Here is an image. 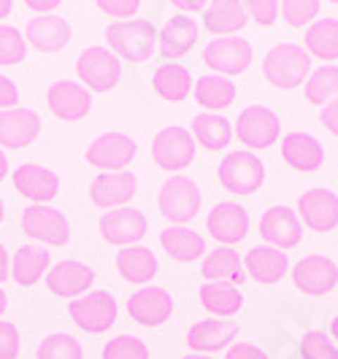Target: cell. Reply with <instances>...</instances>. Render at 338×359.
Returning a JSON list of instances; mask_svg holds the SVG:
<instances>
[{
	"instance_id": "obj_1",
	"label": "cell",
	"mask_w": 338,
	"mask_h": 359,
	"mask_svg": "<svg viewBox=\"0 0 338 359\" xmlns=\"http://www.w3.org/2000/svg\"><path fill=\"white\" fill-rule=\"evenodd\" d=\"M308 71H311V57L295 43H279L263 60L266 79L279 90H295L308 79Z\"/></svg>"
},
{
	"instance_id": "obj_2",
	"label": "cell",
	"mask_w": 338,
	"mask_h": 359,
	"mask_svg": "<svg viewBox=\"0 0 338 359\" xmlns=\"http://www.w3.org/2000/svg\"><path fill=\"white\" fill-rule=\"evenodd\" d=\"M106 38L108 46L119 54L122 60H130V62L149 60L152 52H155V46H157V30L146 19H127V22L108 25Z\"/></svg>"
},
{
	"instance_id": "obj_3",
	"label": "cell",
	"mask_w": 338,
	"mask_h": 359,
	"mask_svg": "<svg viewBox=\"0 0 338 359\" xmlns=\"http://www.w3.org/2000/svg\"><path fill=\"white\" fill-rule=\"evenodd\" d=\"M160 214L174 222V224H187L190 219H195L197 208H200V189L193 179L187 176H174L162 184L160 198Z\"/></svg>"
},
{
	"instance_id": "obj_4",
	"label": "cell",
	"mask_w": 338,
	"mask_h": 359,
	"mask_svg": "<svg viewBox=\"0 0 338 359\" xmlns=\"http://www.w3.org/2000/svg\"><path fill=\"white\" fill-rule=\"evenodd\" d=\"M219 181L228 192L249 195L263 187L266 181V165L257 160L252 151H233L219 162Z\"/></svg>"
},
{
	"instance_id": "obj_5",
	"label": "cell",
	"mask_w": 338,
	"mask_h": 359,
	"mask_svg": "<svg viewBox=\"0 0 338 359\" xmlns=\"http://www.w3.org/2000/svg\"><path fill=\"white\" fill-rule=\"evenodd\" d=\"M76 71H79V79L84 81L87 90L108 92L117 87V81L122 76V65H119L117 54L108 52L106 46H89L79 57Z\"/></svg>"
},
{
	"instance_id": "obj_6",
	"label": "cell",
	"mask_w": 338,
	"mask_h": 359,
	"mask_svg": "<svg viewBox=\"0 0 338 359\" xmlns=\"http://www.w3.org/2000/svg\"><path fill=\"white\" fill-rule=\"evenodd\" d=\"M152 157L162 170H181L195 160V138L184 127H165L152 141Z\"/></svg>"
},
{
	"instance_id": "obj_7",
	"label": "cell",
	"mask_w": 338,
	"mask_h": 359,
	"mask_svg": "<svg viewBox=\"0 0 338 359\" xmlns=\"http://www.w3.org/2000/svg\"><path fill=\"white\" fill-rule=\"evenodd\" d=\"M22 230L49 246H65L71 241V224L65 214L49 205H27L22 211Z\"/></svg>"
},
{
	"instance_id": "obj_8",
	"label": "cell",
	"mask_w": 338,
	"mask_h": 359,
	"mask_svg": "<svg viewBox=\"0 0 338 359\" xmlns=\"http://www.w3.org/2000/svg\"><path fill=\"white\" fill-rule=\"evenodd\" d=\"M68 311H71L73 322L87 332H106L108 327L117 322V300L103 289L87 292L84 297L71 300Z\"/></svg>"
},
{
	"instance_id": "obj_9",
	"label": "cell",
	"mask_w": 338,
	"mask_h": 359,
	"mask_svg": "<svg viewBox=\"0 0 338 359\" xmlns=\"http://www.w3.org/2000/svg\"><path fill=\"white\" fill-rule=\"evenodd\" d=\"M279 116L266 106H249L241 111L238 116V125H235V133H238V141L249 149H268V146L276 144L279 138Z\"/></svg>"
},
{
	"instance_id": "obj_10",
	"label": "cell",
	"mask_w": 338,
	"mask_h": 359,
	"mask_svg": "<svg viewBox=\"0 0 338 359\" xmlns=\"http://www.w3.org/2000/svg\"><path fill=\"white\" fill-rule=\"evenodd\" d=\"M203 62L219 76H235L252 62V46L244 38H214L203 49Z\"/></svg>"
},
{
	"instance_id": "obj_11",
	"label": "cell",
	"mask_w": 338,
	"mask_h": 359,
	"mask_svg": "<svg viewBox=\"0 0 338 359\" xmlns=\"http://www.w3.org/2000/svg\"><path fill=\"white\" fill-rule=\"evenodd\" d=\"M136 157V141L125 133H103L87 149V162L95 168H103L106 173H117L127 168Z\"/></svg>"
},
{
	"instance_id": "obj_12",
	"label": "cell",
	"mask_w": 338,
	"mask_h": 359,
	"mask_svg": "<svg viewBox=\"0 0 338 359\" xmlns=\"http://www.w3.org/2000/svg\"><path fill=\"white\" fill-rule=\"evenodd\" d=\"M295 287L306 294H325L338 284V268L333 259L322 254H308L292 270Z\"/></svg>"
},
{
	"instance_id": "obj_13",
	"label": "cell",
	"mask_w": 338,
	"mask_h": 359,
	"mask_svg": "<svg viewBox=\"0 0 338 359\" xmlns=\"http://www.w3.org/2000/svg\"><path fill=\"white\" fill-rule=\"evenodd\" d=\"M174 311V297L160 287H143L127 300V313L143 327H160Z\"/></svg>"
},
{
	"instance_id": "obj_14",
	"label": "cell",
	"mask_w": 338,
	"mask_h": 359,
	"mask_svg": "<svg viewBox=\"0 0 338 359\" xmlns=\"http://www.w3.org/2000/svg\"><path fill=\"white\" fill-rule=\"evenodd\" d=\"M260 235L266 238L273 249H292L301 241V222L295 211H290L287 205H273L260 216Z\"/></svg>"
},
{
	"instance_id": "obj_15",
	"label": "cell",
	"mask_w": 338,
	"mask_h": 359,
	"mask_svg": "<svg viewBox=\"0 0 338 359\" xmlns=\"http://www.w3.org/2000/svg\"><path fill=\"white\" fill-rule=\"evenodd\" d=\"M298 211L306 227L317 233H327L338 224V195L330 189H308L298 200Z\"/></svg>"
},
{
	"instance_id": "obj_16",
	"label": "cell",
	"mask_w": 338,
	"mask_h": 359,
	"mask_svg": "<svg viewBox=\"0 0 338 359\" xmlns=\"http://www.w3.org/2000/svg\"><path fill=\"white\" fill-rule=\"evenodd\" d=\"M49 108L54 111V116L65 119V122H76L82 116H87L92 108V97L84 84L79 81H54L49 92H46Z\"/></svg>"
},
{
	"instance_id": "obj_17",
	"label": "cell",
	"mask_w": 338,
	"mask_h": 359,
	"mask_svg": "<svg viewBox=\"0 0 338 359\" xmlns=\"http://www.w3.org/2000/svg\"><path fill=\"white\" fill-rule=\"evenodd\" d=\"M100 235L108 243L117 246H133L136 241H141L146 235V216L136 208H117L106 211L100 219Z\"/></svg>"
},
{
	"instance_id": "obj_18",
	"label": "cell",
	"mask_w": 338,
	"mask_h": 359,
	"mask_svg": "<svg viewBox=\"0 0 338 359\" xmlns=\"http://www.w3.org/2000/svg\"><path fill=\"white\" fill-rule=\"evenodd\" d=\"M41 133V119L30 108H8L0 111V146L22 149L30 146Z\"/></svg>"
},
{
	"instance_id": "obj_19",
	"label": "cell",
	"mask_w": 338,
	"mask_h": 359,
	"mask_svg": "<svg viewBox=\"0 0 338 359\" xmlns=\"http://www.w3.org/2000/svg\"><path fill=\"white\" fill-rule=\"evenodd\" d=\"M138 181L130 170H117V173H100L98 179L89 184V200L98 208H114V205H125L127 200H133Z\"/></svg>"
},
{
	"instance_id": "obj_20",
	"label": "cell",
	"mask_w": 338,
	"mask_h": 359,
	"mask_svg": "<svg viewBox=\"0 0 338 359\" xmlns=\"http://www.w3.org/2000/svg\"><path fill=\"white\" fill-rule=\"evenodd\" d=\"M209 233L222 243H238L249 230V214L238 203H216L206 219Z\"/></svg>"
},
{
	"instance_id": "obj_21",
	"label": "cell",
	"mask_w": 338,
	"mask_h": 359,
	"mask_svg": "<svg viewBox=\"0 0 338 359\" xmlns=\"http://www.w3.org/2000/svg\"><path fill=\"white\" fill-rule=\"evenodd\" d=\"M25 41H30L41 52H60L71 41V25L54 14H38L27 22Z\"/></svg>"
},
{
	"instance_id": "obj_22",
	"label": "cell",
	"mask_w": 338,
	"mask_h": 359,
	"mask_svg": "<svg viewBox=\"0 0 338 359\" xmlns=\"http://www.w3.org/2000/svg\"><path fill=\"white\" fill-rule=\"evenodd\" d=\"M160 41V54L162 60H178L181 54H187L197 41V25L193 17L187 14H174L162 25V30L157 33Z\"/></svg>"
},
{
	"instance_id": "obj_23",
	"label": "cell",
	"mask_w": 338,
	"mask_h": 359,
	"mask_svg": "<svg viewBox=\"0 0 338 359\" xmlns=\"http://www.w3.org/2000/svg\"><path fill=\"white\" fill-rule=\"evenodd\" d=\"M14 187L25 198H30L36 205H44L57 195L60 189V179L49 168L41 165H19L14 170Z\"/></svg>"
},
{
	"instance_id": "obj_24",
	"label": "cell",
	"mask_w": 338,
	"mask_h": 359,
	"mask_svg": "<svg viewBox=\"0 0 338 359\" xmlns=\"http://www.w3.org/2000/svg\"><path fill=\"white\" fill-rule=\"evenodd\" d=\"M92 278H95V273L84 262L65 259V262L54 265L46 273V287L52 289L54 294H60V297H79L89 289Z\"/></svg>"
},
{
	"instance_id": "obj_25",
	"label": "cell",
	"mask_w": 338,
	"mask_h": 359,
	"mask_svg": "<svg viewBox=\"0 0 338 359\" xmlns=\"http://www.w3.org/2000/svg\"><path fill=\"white\" fill-rule=\"evenodd\" d=\"M282 157H285V162L290 168L303 170V173H311V170H317L322 162H325V149L308 133H290L285 141H282Z\"/></svg>"
},
{
	"instance_id": "obj_26",
	"label": "cell",
	"mask_w": 338,
	"mask_h": 359,
	"mask_svg": "<svg viewBox=\"0 0 338 359\" xmlns=\"http://www.w3.org/2000/svg\"><path fill=\"white\" fill-rule=\"evenodd\" d=\"M238 324L235 322H222V319H206L190 327L187 332V346L195 354H209V351H219L235 338Z\"/></svg>"
},
{
	"instance_id": "obj_27",
	"label": "cell",
	"mask_w": 338,
	"mask_h": 359,
	"mask_svg": "<svg viewBox=\"0 0 338 359\" xmlns=\"http://www.w3.org/2000/svg\"><path fill=\"white\" fill-rule=\"evenodd\" d=\"M203 22L214 36L238 33L247 25V8H244V3H235V0H216V3L206 6Z\"/></svg>"
},
{
	"instance_id": "obj_28",
	"label": "cell",
	"mask_w": 338,
	"mask_h": 359,
	"mask_svg": "<svg viewBox=\"0 0 338 359\" xmlns=\"http://www.w3.org/2000/svg\"><path fill=\"white\" fill-rule=\"evenodd\" d=\"M160 243L176 262H193V259H197L200 254L206 252V241L195 230L184 227V224H174V227L162 230Z\"/></svg>"
},
{
	"instance_id": "obj_29",
	"label": "cell",
	"mask_w": 338,
	"mask_h": 359,
	"mask_svg": "<svg viewBox=\"0 0 338 359\" xmlns=\"http://www.w3.org/2000/svg\"><path fill=\"white\" fill-rule=\"evenodd\" d=\"M117 270L133 284H146L157 273V257L143 246H125L117 254Z\"/></svg>"
},
{
	"instance_id": "obj_30",
	"label": "cell",
	"mask_w": 338,
	"mask_h": 359,
	"mask_svg": "<svg viewBox=\"0 0 338 359\" xmlns=\"http://www.w3.org/2000/svg\"><path fill=\"white\" fill-rule=\"evenodd\" d=\"M247 270L260 284H276L287 270V254L273 246H254L247 254Z\"/></svg>"
},
{
	"instance_id": "obj_31",
	"label": "cell",
	"mask_w": 338,
	"mask_h": 359,
	"mask_svg": "<svg viewBox=\"0 0 338 359\" xmlns=\"http://www.w3.org/2000/svg\"><path fill=\"white\" fill-rule=\"evenodd\" d=\"M200 303L206 311H212L214 316H233L244 306V297L228 281H206L200 287Z\"/></svg>"
},
{
	"instance_id": "obj_32",
	"label": "cell",
	"mask_w": 338,
	"mask_h": 359,
	"mask_svg": "<svg viewBox=\"0 0 338 359\" xmlns=\"http://www.w3.org/2000/svg\"><path fill=\"white\" fill-rule=\"evenodd\" d=\"M195 100L206 108H228L235 100V84H233L228 76H219V73H209V76H200L195 81Z\"/></svg>"
},
{
	"instance_id": "obj_33",
	"label": "cell",
	"mask_w": 338,
	"mask_h": 359,
	"mask_svg": "<svg viewBox=\"0 0 338 359\" xmlns=\"http://www.w3.org/2000/svg\"><path fill=\"white\" fill-rule=\"evenodd\" d=\"M152 84H155L157 95L165 100H184L193 90V76L187 68H181L176 62H165L155 71Z\"/></svg>"
},
{
	"instance_id": "obj_34",
	"label": "cell",
	"mask_w": 338,
	"mask_h": 359,
	"mask_svg": "<svg viewBox=\"0 0 338 359\" xmlns=\"http://www.w3.org/2000/svg\"><path fill=\"white\" fill-rule=\"evenodd\" d=\"M49 270V252L38 246H19L14 254V278L19 287H33Z\"/></svg>"
},
{
	"instance_id": "obj_35",
	"label": "cell",
	"mask_w": 338,
	"mask_h": 359,
	"mask_svg": "<svg viewBox=\"0 0 338 359\" xmlns=\"http://www.w3.org/2000/svg\"><path fill=\"white\" fill-rule=\"evenodd\" d=\"M306 49L320 60H338V19H317L306 30Z\"/></svg>"
},
{
	"instance_id": "obj_36",
	"label": "cell",
	"mask_w": 338,
	"mask_h": 359,
	"mask_svg": "<svg viewBox=\"0 0 338 359\" xmlns=\"http://www.w3.org/2000/svg\"><path fill=\"white\" fill-rule=\"evenodd\" d=\"M193 133H195V141L206 149H222V146L230 144L233 138V127L225 116L219 114H197L193 119Z\"/></svg>"
},
{
	"instance_id": "obj_37",
	"label": "cell",
	"mask_w": 338,
	"mask_h": 359,
	"mask_svg": "<svg viewBox=\"0 0 338 359\" xmlns=\"http://www.w3.org/2000/svg\"><path fill=\"white\" fill-rule=\"evenodd\" d=\"M200 273L209 278V281H244V270H241V259L233 249H214L212 254H206L203 259V268Z\"/></svg>"
},
{
	"instance_id": "obj_38",
	"label": "cell",
	"mask_w": 338,
	"mask_h": 359,
	"mask_svg": "<svg viewBox=\"0 0 338 359\" xmlns=\"http://www.w3.org/2000/svg\"><path fill=\"white\" fill-rule=\"evenodd\" d=\"M306 97L317 106H327L330 97H338V65H322L314 73H308Z\"/></svg>"
},
{
	"instance_id": "obj_39",
	"label": "cell",
	"mask_w": 338,
	"mask_h": 359,
	"mask_svg": "<svg viewBox=\"0 0 338 359\" xmlns=\"http://www.w3.org/2000/svg\"><path fill=\"white\" fill-rule=\"evenodd\" d=\"M84 351H82V343L76 341L73 335H65V332H54V335H46L41 346H38V359H82Z\"/></svg>"
},
{
	"instance_id": "obj_40",
	"label": "cell",
	"mask_w": 338,
	"mask_h": 359,
	"mask_svg": "<svg viewBox=\"0 0 338 359\" xmlns=\"http://www.w3.org/2000/svg\"><path fill=\"white\" fill-rule=\"evenodd\" d=\"M103 359H149V348L136 335H117L106 343Z\"/></svg>"
},
{
	"instance_id": "obj_41",
	"label": "cell",
	"mask_w": 338,
	"mask_h": 359,
	"mask_svg": "<svg viewBox=\"0 0 338 359\" xmlns=\"http://www.w3.org/2000/svg\"><path fill=\"white\" fill-rule=\"evenodd\" d=\"M27 54V41L17 27L0 25V65H17Z\"/></svg>"
},
{
	"instance_id": "obj_42",
	"label": "cell",
	"mask_w": 338,
	"mask_h": 359,
	"mask_svg": "<svg viewBox=\"0 0 338 359\" xmlns=\"http://www.w3.org/2000/svg\"><path fill=\"white\" fill-rule=\"evenodd\" d=\"M301 354L303 359H338V348L322 330H311L303 335Z\"/></svg>"
},
{
	"instance_id": "obj_43",
	"label": "cell",
	"mask_w": 338,
	"mask_h": 359,
	"mask_svg": "<svg viewBox=\"0 0 338 359\" xmlns=\"http://www.w3.org/2000/svg\"><path fill=\"white\" fill-rule=\"evenodd\" d=\"M279 8H282V14H285V19L292 27H303V25H308L320 14V3L317 0H285Z\"/></svg>"
},
{
	"instance_id": "obj_44",
	"label": "cell",
	"mask_w": 338,
	"mask_h": 359,
	"mask_svg": "<svg viewBox=\"0 0 338 359\" xmlns=\"http://www.w3.org/2000/svg\"><path fill=\"white\" fill-rule=\"evenodd\" d=\"M244 8H247V17L257 19L260 25H273L279 17L276 0H249V3H244Z\"/></svg>"
},
{
	"instance_id": "obj_45",
	"label": "cell",
	"mask_w": 338,
	"mask_h": 359,
	"mask_svg": "<svg viewBox=\"0 0 338 359\" xmlns=\"http://www.w3.org/2000/svg\"><path fill=\"white\" fill-rule=\"evenodd\" d=\"M19 332L11 322H0V359H17Z\"/></svg>"
},
{
	"instance_id": "obj_46",
	"label": "cell",
	"mask_w": 338,
	"mask_h": 359,
	"mask_svg": "<svg viewBox=\"0 0 338 359\" xmlns=\"http://www.w3.org/2000/svg\"><path fill=\"white\" fill-rule=\"evenodd\" d=\"M138 0H98V8L111 17H133L138 11Z\"/></svg>"
},
{
	"instance_id": "obj_47",
	"label": "cell",
	"mask_w": 338,
	"mask_h": 359,
	"mask_svg": "<svg viewBox=\"0 0 338 359\" xmlns=\"http://www.w3.org/2000/svg\"><path fill=\"white\" fill-rule=\"evenodd\" d=\"M225 359H268L263 348H257L254 343H235L228 348Z\"/></svg>"
},
{
	"instance_id": "obj_48",
	"label": "cell",
	"mask_w": 338,
	"mask_h": 359,
	"mask_svg": "<svg viewBox=\"0 0 338 359\" xmlns=\"http://www.w3.org/2000/svg\"><path fill=\"white\" fill-rule=\"evenodd\" d=\"M17 100H19V92H17V87H14V81L6 79V76H0V111L14 108Z\"/></svg>"
},
{
	"instance_id": "obj_49",
	"label": "cell",
	"mask_w": 338,
	"mask_h": 359,
	"mask_svg": "<svg viewBox=\"0 0 338 359\" xmlns=\"http://www.w3.org/2000/svg\"><path fill=\"white\" fill-rule=\"evenodd\" d=\"M322 125L327 127L330 133H336L338 135V97L336 100H330L327 106L322 108Z\"/></svg>"
},
{
	"instance_id": "obj_50",
	"label": "cell",
	"mask_w": 338,
	"mask_h": 359,
	"mask_svg": "<svg viewBox=\"0 0 338 359\" xmlns=\"http://www.w3.org/2000/svg\"><path fill=\"white\" fill-rule=\"evenodd\" d=\"M25 6H27V8H33V11H41V14H46V11L57 8L60 3H57V0H27Z\"/></svg>"
},
{
	"instance_id": "obj_51",
	"label": "cell",
	"mask_w": 338,
	"mask_h": 359,
	"mask_svg": "<svg viewBox=\"0 0 338 359\" xmlns=\"http://www.w3.org/2000/svg\"><path fill=\"white\" fill-rule=\"evenodd\" d=\"M6 278H8V254L0 246V281H6Z\"/></svg>"
},
{
	"instance_id": "obj_52",
	"label": "cell",
	"mask_w": 338,
	"mask_h": 359,
	"mask_svg": "<svg viewBox=\"0 0 338 359\" xmlns=\"http://www.w3.org/2000/svg\"><path fill=\"white\" fill-rule=\"evenodd\" d=\"M11 6H14L11 0H0V17H8L11 14Z\"/></svg>"
},
{
	"instance_id": "obj_53",
	"label": "cell",
	"mask_w": 338,
	"mask_h": 359,
	"mask_svg": "<svg viewBox=\"0 0 338 359\" xmlns=\"http://www.w3.org/2000/svg\"><path fill=\"white\" fill-rule=\"evenodd\" d=\"M6 173H8V160H6V154L0 151V181L6 179Z\"/></svg>"
},
{
	"instance_id": "obj_54",
	"label": "cell",
	"mask_w": 338,
	"mask_h": 359,
	"mask_svg": "<svg viewBox=\"0 0 338 359\" xmlns=\"http://www.w3.org/2000/svg\"><path fill=\"white\" fill-rule=\"evenodd\" d=\"M6 306H8V294H6L3 289H0V313L6 311Z\"/></svg>"
},
{
	"instance_id": "obj_55",
	"label": "cell",
	"mask_w": 338,
	"mask_h": 359,
	"mask_svg": "<svg viewBox=\"0 0 338 359\" xmlns=\"http://www.w3.org/2000/svg\"><path fill=\"white\" fill-rule=\"evenodd\" d=\"M330 332H333V338L338 341V316L333 319V327H330Z\"/></svg>"
},
{
	"instance_id": "obj_56",
	"label": "cell",
	"mask_w": 338,
	"mask_h": 359,
	"mask_svg": "<svg viewBox=\"0 0 338 359\" xmlns=\"http://www.w3.org/2000/svg\"><path fill=\"white\" fill-rule=\"evenodd\" d=\"M184 359H212V357H206V354H187Z\"/></svg>"
},
{
	"instance_id": "obj_57",
	"label": "cell",
	"mask_w": 338,
	"mask_h": 359,
	"mask_svg": "<svg viewBox=\"0 0 338 359\" xmlns=\"http://www.w3.org/2000/svg\"><path fill=\"white\" fill-rule=\"evenodd\" d=\"M3 214H6V211H3V200H0V222H3Z\"/></svg>"
}]
</instances>
